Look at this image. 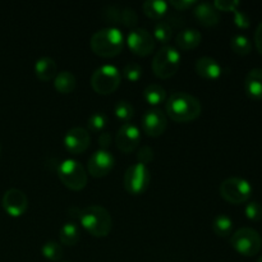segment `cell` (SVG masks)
Instances as JSON below:
<instances>
[{
	"mask_svg": "<svg viewBox=\"0 0 262 262\" xmlns=\"http://www.w3.org/2000/svg\"><path fill=\"white\" fill-rule=\"evenodd\" d=\"M166 114L178 123L191 122L201 115L202 105L196 96L187 92H174L165 105Z\"/></svg>",
	"mask_w": 262,
	"mask_h": 262,
	"instance_id": "1",
	"label": "cell"
},
{
	"mask_svg": "<svg viewBox=\"0 0 262 262\" xmlns=\"http://www.w3.org/2000/svg\"><path fill=\"white\" fill-rule=\"evenodd\" d=\"M78 220L90 234L97 238L106 237L113 227L110 212L99 205H91L79 210Z\"/></svg>",
	"mask_w": 262,
	"mask_h": 262,
	"instance_id": "2",
	"label": "cell"
},
{
	"mask_svg": "<svg viewBox=\"0 0 262 262\" xmlns=\"http://www.w3.org/2000/svg\"><path fill=\"white\" fill-rule=\"evenodd\" d=\"M124 36L117 27H105L92 35L90 45L95 54L104 58L118 55L124 48Z\"/></svg>",
	"mask_w": 262,
	"mask_h": 262,
	"instance_id": "3",
	"label": "cell"
},
{
	"mask_svg": "<svg viewBox=\"0 0 262 262\" xmlns=\"http://www.w3.org/2000/svg\"><path fill=\"white\" fill-rule=\"evenodd\" d=\"M181 53L176 46L164 45L155 53L152 59V71L159 78H170L181 66Z\"/></svg>",
	"mask_w": 262,
	"mask_h": 262,
	"instance_id": "4",
	"label": "cell"
},
{
	"mask_svg": "<svg viewBox=\"0 0 262 262\" xmlns=\"http://www.w3.org/2000/svg\"><path fill=\"white\" fill-rule=\"evenodd\" d=\"M230 245L239 255L246 257L256 256L262 248V238L260 233L253 228H239L233 233L230 238Z\"/></svg>",
	"mask_w": 262,
	"mask_h": 262,
	"instance_id": "5",
	"label": "cell"
},
{
	"mask_svg": "<svg viewBox=\"0 0 262 262\" xmlns=\"http://www.w3.org/2000/svg\"><path fill=\"white\" fill-rule=\"evenodd\" d=\"M58 177L61 183L72 191H81L87 184V173L83 165L74 159H66L58 165Z\"/></svg>",
	"mask_w": 262,
	"mask_h": 262,
	"instance_id": "6",
	"label": "cell"
},
{
	"mask_svg": "<svg viewBox=\"0 0 262 262\" xmlns=\"http://www.w3.org/2000/svg\"><path fill=\"white\" fill-rule=\"evenodd\" d=\"M220 196L233 205L247 202L252 196V186L246 179L239 177H230L222 182L219 187Z\"/></svg>",
	"mask_w": 262,
	"mask_h": 262,
	"instance_id": "7",
	"label": "cell"
},
{
	"mask_svg": "<svg viewBox=\"0 0 262 262\" xmlns=\"http://www.w3.org/2000/svg\"><path fill=\"white\" fill-rule=\"evenodd\" d=\"M122 76L119 69L113 64H104L95 69L91 77V86L97 94L107 95L119 87Z\"/></svg>",
	"mask_w": 262,
	"mask_h": 262,
	"instance_id": "8",
	"label": "cell"
},
{
	"mask_svg": "<svg viewBox=\"0 0 262 262\" xmlns=\"http://www.w3.org/2000/svg\"><path fill=\"white\" fill-rule=\"evenodd\" d=\"M150 179L151 174L147 165L136 163L128 166L127 170H125L123 184H124V188L128 193L137 196V194L143 193L147 189L148 184H150Z\"/></svg>",
	"mask_w": 262,
	"mask_h": 262,
	"instance_id": "9",
	"label": "cell"
},
{
	"mask_svg": "<svg viewBox=\"0 0 262 262\" xmlns=\"http://www.w3.org/2000/svg\"><path fill=\"white\" fill-rule=\"evenodd\" d=\"M125 42L130 51L140 56L148 55L155 49V38L146 28H132L128 33Z\"/></svg>",
	"mask_w": 262,
	"mask_h": 262,
	"instance_id": "10",
	"label": "cell"
},
{
	"mask_svg": "<svg viewBox=\"0 0 262 262\" xmlns=\"http://www.w3.org/2000/svg\"><path fill=\"white\" fill-rule=\"evenodd\" d=\"M141 142V132L140 128L133 123H124L122 127L118 129L115 136V143L117 147L122 152L129 154L138 147Z\"/></svg>",
	"mask_w": 262,
	"mask_h": 262,
	"instance_id": "11",
	"label": "cell"
},
{
	"mask_svg": "<svg viewBox=\"0 0 262 262\" xmlns=\"http://www.w3.org/2000/svg\"><path fill=\"white\" fill-rule=\"evenodd\" d=\"M115 159L113 154L107 150H97L90 156L87 169L90 176L94 178H101L107 176L114 168Z\"/></svg>",
	"mask_w": 262,
	"mask_h": 262,
	"instance_id": "12",
	"label": "cell"
},
{
	"mask_svg": "<svg viewBox=\"0 0 262 262\" xmlns=\"http://www.w3.org/2000/svg\"><path fill=\"white\" fill-rule=\"evenodd\" d=\"M2 205L7 214L18 217L25 214L28 209V199L23 191L18 188H10L3 194Z\"/></svg>",
	"mask_w": 262,
	"mask_h": 262,
	"instance_id": "13",
	"label": "cell"
},
{
	"mask_svg": "<svg viewBox=\"0 0 262 262\" xmlns=\"http://www.w3.org/2000/svg\"><path fill=\"white\" fill-rule=\"evenodd\" d=\"M142 129L151 137H159L163 135L168 125L165 113L161 109L154 107V109L146 110L142 117Z\"/></svg>",
	"mask_w": 262,
	"mask_h": 262,
	"instance_id": "14",
	"label": "cell"
},
{
	"mask_svg": "<svg viewBox=\"0 0 262 262\" xmlns=\"http://www.w3.org/2000/svg\"><path fill=\"white\" fill-rule=\"evenodd\" d=\"M91 137L86 128L73 127L64 136V147L71 154H82L89 148Z\"/></svg>",
	"mask_w": 262,
	"mask_h": 262,
	"instance_id": "15",
	"label": "cell"
},
{
	"mask_svg": "<svg viewBox=\"0 0 262 262\" xmlns=\"http://www.w3.org/2000/svg\"><path fill=\"white\" fill-rule=\"evenodd\" d=\"M196 72L206 79H216L222 76L223 68L216 59L211 56H201L196 60Z\"/></svg>",
	"mask_w": 262,
	"mask_h": 262,
	"instance_id": "16",
	"label": "cell"
},
{
	"mask_svg": "<svg viewBox=\"0 0 262 262\" xmlns=\"http://www.w3.org/2000/svg\"><path fill=\"white\" fill-rule=\"evenodd\" d=\"M245 91L252 100L262 99V69L253 68L245 78Z\"/></svg>",
	"mask_w": 262,
	"mask_h": 262,
	"instance_id": "17",
	"label": "cell"
},
{
	"mask_svg": "<svg viewBox=\"0 0 262 262\" xmlns=\"http://www.w3.org/2000/svg\"><path fill=\"white\" fill-rule=\"evenodd\" d=\"M194 17L197 18L200 23L202 26H206V27H211L215 26L220 19L219 12L216 10V8L214 7L210 3H199V4L194 7Z\"/></svg>",
	"mask_w": 262,
	"mask_h": 262,
	"instance_id": "18",
	"label": "cell"
},
{
	"mask_svg": "<svg viewBox=\"0 0 262 262\" xmlns=\"http://www.w3.org/2000/svg\"><path fill=\"white\" fill-rule=\"evenodd\" d=\"M202 41V33L197 28H184L177 36V46L181 50H192Z\"/></svg>",
	"mask_w": 262,
	"mask_h": 262,
	"instance_id": "19",
	"label": "cell"
},
{
	"mask_svg": "<svg viewBox=\"0 0 262 262\" xmlns=\"http://www.w3.org/2000/svg\"><path fill=\"white\" fill-rule=\"evenodd\" d=\"M58 67H56L55 60L50 56H42V58L37 59L35 63V73L40 81H50V79L55 78L58 73Z\"/></svg>",
	"mask_w": 262,
	"mask_h": 262,
	"instance_id": "20",
	"label": "cell"
},
{
	"mask_svg": "<svg viewBox=\"0 0 262 262\" xmlns=\"http://www.w3.org/2000/svg\"><path fill=\"white\" fill-rule=\"evenodd\" d=\"M59 238L63 245L74 246L81 238V229L76 223L67 222L61 225L60 230H59Z\"/></svg>",
	"mask_w": 262,
	"mask_h": 262,
	"instance_id": "21",
	"label": "cell"
},
{
	"mask_svg": "<svg viewBox=\"0 0 262 262\" xmlns=\"http://www.w3.org/2000/svg\"><path fill=\"white\" fill-rule=\"evenodd\" d=\"M76 77L72 72L63 71L59 72L58 74L54 78V86H55V90L60 94H71L73 92V90L76 89Z\"/></svg>",
	"mask_w": 262,
	"mask_h": 262,
	"instance_id": "22",
	"label": "cell"
},
{
	"mask_svg": "<svg viewBox=\"0 0 262 262\" xmlns=\"http://www.w3.org/2000/svg\"><path fill=\"white\" fill-rule=\"evenodd\" d=\"M169 4L164 0H146L142 4L143 13L152 19H160L168 12Z\"/></svg>",
	"mask_w": 262,
	"mask_h": 262,
	"instance_id": "23",
	"label": "cell"
},
{
	"mask_svg": "<svg viewBox=\"0 0 262 262\" xmlns=\"http://www.w3.org/2000/svg\"><path fill=\"white\" fill-rule=\"evenodd\" d=\"M143 99L147 101V104L156 106V105H160L161 102L165 101L166 91L161 84L151 83L143 90Z\"/></svg>",
	"mask_w": 262,
	"mask_h": 262,
	"instance_id": "24",
	"label": "cell"
},
{
	"mask_svg": "<svg viewBox=\"0 0 262 262\" xmlns=\"http://www.w3.org/2000/svg\"><path fill=\"white\" fill-rule=\"evenodd\" d=\"M234 223L228 215L219 214L212 220V230L217 237H228L232 234Z\"/></svg>",
	"mask_w": 262,
	"mask_h": 262,
	"instance_id": "25",
	"label": "cell"
},
{
	"mask_svg": "<svg viewBox=\"0 0 262 262\" xmlns=\"http://www.w3.org/2000/svg\"><path fill=\"white\" fill-rule=\"evenodd\" d=\"M230 48L238 55H247L252 50V43L250 38L245 35H234L230 40Z\"/></svg>",
	"mask_w": 262,
	"mask_h": 262,
	"instance_id": "26",
	"label": "cell"
},
{
	"mask_svg": "<svg viewBox=\"0 0 262 262\" xmlns=\"http://www.w3.org/2000/svg\"><path fill=\"white\" fill-rule=\"evenodd\" d=\"M41 253L45 258L50 261H59L63 257V247L60 246V243L55 242V241H49L45 242L41 247Z\"/></svg>",
	"mask_w": 262,
	"mask_h": 262,
	"instance_id": "27",
	"label": "cell"
},
{
	"mask_svg": "<svg viewBox=\"0 0 262 262\" xmlns=\"http://www.w3.org/2000/svg\"><path fill=\"white\" fill-rule=\"evenodd\" d=\"M154 38L160 42L166 43L173 37V27L165 20H158L156 25L154 26Z\"/></svg>",
	"mask_w": 262,
	"mask_h": 262,
	"instance_id": "28",
	"label": "cell"
},
{
	"mask_svg": "<svg viewBox=\"0 0 262 262\" xmlns=\"http://www.w3.org/2000/svg\"><path fill=\"white\" fill-rule=\"evenodd\" d=\"M114 114L118 119L123 120L124 123H128L135 115V107L127 100H119L114 105Z\"/></svg>",
	"mask_w": 262,
	"mask_h": 262,
	"instance_id": "29",
	"label": "cell"
},
{
	"mask_svg": "<svg viewBox=\"0 0 262 262\" xmlns=\"http://www.w3.org/2000/svg\"><path fill=\"white\" fill-rule=\"evenodd\" d=\"M107 125V115L104 112H94L89 117L87 120V127L91 132H100L104 130Z\"/></svg>",
	"mask_w": 262,
	"mask_h": 262,
	"instance_id": "30",
	"label": "cell"
},
{
	"mask_svg": "<svg viewBox=\"0 0 262 262\" xmlns=\"http://www.w3.org/2000/svg\"><path fill=\"white\" fill-rule=\"evenodd\" d=\"M123 76L130 82H136L142 77L143 69L138 63H128L123 68Z\"/></svg>",
	"mask_w": 262,
	"mask_h": 262,
	"instance_id": "31",
	"label": "cell"
},
{
	"mask_svg": "<svg viewBox=\"0 0 262 262\" xmlns=\"http://www.w3.org/2000/svg\"><path fill=\"white\" fill-rule=\"evenodd\" d=\"M245 214L247 219L252 222H260L262 219V205L257 201L248 202L245 207Z\"/></svg>",
	"mask_w": 262,
	"mask_h": 262,
	"instance_id": "32",
	"label": "cell"
},
{
	"mask_svg": "<svg viewBox=\"0 0 262 262\" xmlns=\"http://www.w3.org/2000/svg\"><path fill=\"white\" fill-rule=\"evenodd\" d=\"M138 22L137 13L133 8H124L122 9V14H120V23H123L127 27H135Z\"/></svg>",
	"mask_w": 262,
	"mask_h": 262,
	"instance_id": "33",
	"label": "cell"
},
{
	"mask_svg": "<svg viewBox=\"0 0 262 262\" xmlns=\"http://www.w3.org/2000/svg\"><path fill=\"white\" fill-rule=\"evenodd\" d=\"M241 3L238 0H215L214 7L216 8V10H224V12H234L235 9H238Z\"/></svg>",
	"mask_w": 262,
	"mask_h": 262,
	"instance_id": "34",
	"label": "cell"
},
{
	"mask_svg": "<svg viewBox=\"0 0 262 262\" xmlns=\"http://www.w3.org/2000/svg\"><path fill=\"white\" fill-rule=\"evenodd\" d=\"M233 13H234V25L237 26V27L242 28V30H246V28L250 27V17H248L245 12H242V10L239 9H235Z\"/></svg>",
	"mask_w": 262,
	"mask_h": 262,
	"instance_id": "35",
	"label": "cell"
},
{
	"mask_svg": "<svg viewBox=\"0 0 262 262\" xmlns=\"http://www.w3.org/2000/svg\"><path fill=\"white\" fill-rule=\"evenodd\" d=\"M137 159H138V163L141 164H145L147 165L150 161H152L154 159V150L150 147V146H142V147L138 150L137 154Z\"/></svg>",
	"mask_w": 262,
	"mask_h": 262,
	"instance_id": "36",
	"label": "cell"
},
{
	"mask_svg": "<svg viewBox=\"0 0 262 262\" xmlns=\"http://www.w3.org/2000/svg\"><path fill=\"white\" fill-rule=\"evenodd\" d=\"M120 14H122V9L114 7V5H110V7H107V9L105 10L104 18L106 19V22L120 23Z\"/></svg>",
	"mask_w": 262,
	"mask_h": 262,
	"instance_id": "37",
	"label": "cell"
},
{
	"mask_svg": "<svg viewBox=\"0 0 262 262\" xmlns=\"http://www.w3.org/2000/svg\"><path fill=\"white\" fill-rule=\"evenodd\" d=\"M99 146L100 150H107L110 145H112V135L106 130H102L99 136Z\"/></svg>",
	"mask_w": 262,
	"mask_h": 262,
	"instance_id": "38",
	"label": "cell"
},
{
	"mask_svg": "<svg viewBox=\"0 0 262 262\" xmlns=\"http://www.w3.org/2000/svg\"><path fill=\"white\" fill-rule=\"evenodd\" d=\"M194 4H196L194 0H171L170 2L171 7H174L178 10H186Z\"/></svg>",
	"mask_w": 262,
	"mask_h": 262,
	"instance_id": "39",
	"label": "cell"
},
{
	"mask_svg": "<svg viewBox=\"0 0 262 262\" xmlns=\"http://www.w3.org/2000/svg\"><path fill=\"white\" fill-rule=\"evenodd\" d=\"M255 43H256V48H257L258 53L262 55V20H261L260 25L257 26V28H256Z\"/></svg>",
	"mask_w": 262,
	"mask_h": 262,
	"instance_id": "40",
	"label": "cell"
},
{
	"mask_svg": "<svg viewBox=\"0 0 262 262\" xmlns=\"http://www.w3.org/2000/svg\"><path fill=\"white\" fill-rule=\"evenodd\" d=\"M257 262H262V256H261L260 258H258V261H257Z\"/></svg>",
	"mask_w": 262,
	"mask_h": 262,
	"instance_id": "41",
	"label": "cell"
},
{
	"mask_svg": "<svg viewBox=\"0 0 262 262\" xmlns=\"http://www.w3.org/2000/svg\"><path fill=\"white\" fill-rule=\"evenodd\" d=\"M0 152H2V146H0Z\"/></svg>",
	"mask_w": 262,
	"mask_h": 262,
	"instance_id": "42",
	"label": "cell"
}]
</instances>
